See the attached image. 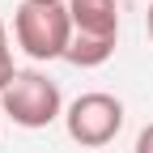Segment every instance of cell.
<instances>
[{"mask_svg":"<svg viewBox=\"0 0 153 153\" xmlns=\"http://www.w3.org/2000/svg\"><path fill=\"white\" fill-rule=\"evenodd\" d=\"M132 153H153V123H145L140 128V136H136V149Z\"/></svg>","mask_w":153,"mask_h":153,"instance_id":"7","label":"cell"},{"mask_svg":"<svg viewBox=\"0 0 153 153\" xmlns=\"http://www.w3.org/2000/svg\"><path fill=\"white\" fill-rule=\"evenodd\" d=\"M76 34H119V0H68Z\"/></svg>","mask_w":153,"mask_h":153,"instance_id":"4","label":"cell"},{"mask_svg":"<svg viewBox=\"0 0 153 153\" xmlns=\"http://www.w3.org/2000/svg\"><path fill=\"white\" fill-rule=\"evenodd\" d=\"M13 76H17V68H13V51H9V30L0 22V94L13 85Z\"/></svg>","mask_w":153,"mask_h":153,"instance_id":"6","label":"cell"},{"mask_svg":"<svg viewBox=\"0 0 153 153\" xmlns=\"http://www.w3.org/2000/svg\"><path fill=\"white\" fill-rule=\"evenodd\" d=\"M13 34L30 60H64L72 43V17L68 0H22L13 13Z\"/></svg>","mask_w":153,"mask_h":153,"instance_id":"1","label":"cell"},{"mask_svg":"<svg viewBox=\"0 0 153 153\" xmlns=\"http://www.w3.org/2000/svg\"><path fill=\"white\" fill-rule=\"evenodd\" d=\"M0 111H4L17 128L38 132V128H47V123H55L64 115V98H60V85H55L51 76L26 68V72L13 76V85L4 94H0Z\"/></svg>","mask_w":153,"mask_h":153,"instance_id":"2","label":"cell"},{"mask_svg":"<svg viewBox=\"0 0 153 153\" xmlns=\"http://www.w3.org/2000/svg\"><path fill=\"white\" fill-rule=\"evenodd\" d=\"M64 128H68V136L81 149H102V145H111L119 136V128H123V102L115 98V94L89 89V94H81V98L68 102Z\"/></svg>","mask_w":153,"mask_h":153,"instance_id":"3","label":"cell"},{"mask_svg":"<svg viewBox=\"0 0 153 153\" xmlns=\"http://www.w3.org/2000/svg\"><path fill=\"white\" fill-rule=\"evenodd\" d=\"M145 30H149V38H153V0H149V13H145Z\"/></svg>","mask_w":153,"mask_h":153,"instance_id":"8","label":"cell"},{"mask_svg":"<svg viewBox=\"0 0 153 153\" xmlns=\"http://www.w3.org/2000/svg\"><path fill=\"white\" fill-rule=\"evenodd\" d=\"M115 43H119V34H72L64 60L76 68H98L115 55Z\"/></svg>","mask_w":153,"mask_h":153,"instance_id":"5","label":"cell"}]
</instances>
